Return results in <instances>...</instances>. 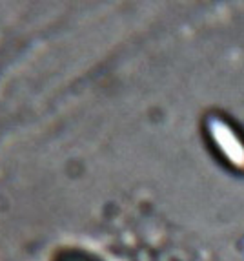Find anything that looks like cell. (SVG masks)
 I'll list each match as a JSON object with an SVG mask.
<instances>
[{"label": "cell", "instance_id": "1", "mask_svg": "<svg viewBox=\"0 0 244 261\" xmlns=\"http://www.w3.org/2000/svg\"><path fill=\"white\" fill-rule=\"evenodd\" d=\"M215 128L211 126V135L215 137L217 144L224 150V153L228 155L230 161H239L240 165H244V144H239L240 141L235 137V134L230 130V126L223 124L221 121H214Z\"/></svg>", "mask_w": 244, "mask_h": 261}, {"label": "cell", "instance_id": "2", "mask_svg": "<svg viewBox=\"0 0 244 261\" xmlns=\"http://www.w3.org/2000/svg\"><path fill=\"white\" fill-rule=\"evenodd\" d=\"M51 261H102V259L97 254L87 252L84 248L64 247V248H58L57 252L53 254Z\"/></svg>", "mask_w": 244, "mask_h": 261}]
</instances>
